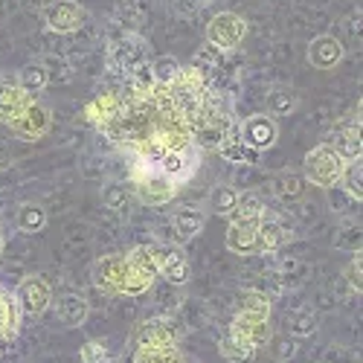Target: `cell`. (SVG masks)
<instances>
[{
  "label": "cell",
  "instance_id": "obj_1",
  "mask_svg": "<svg viewBox=\"0 0 363 363\" xmlns=\"http://www.w3.org/2000/svg\"><path fill=\"white\" fill-rule=\"evenodd\" d=\"M148 62V41L137 33H123L105 50V67L113 76H128L134 67Z\"/></svg>",
  "mask_w": 363,
  "mask_h": 363
},
{
  "label": "cell",
  "instance_id": "obj_2",
  "mask_svg": "<svg viewBox=\"0 0 363 363\" xmlns=\"http://www.w3.org/2000/svg\"><path fill=\"white\" fill-rule=\"evenodd\" d=\"M131 189H134V198L148 203V206H163L177 195L174 180L166 177L163 172H157L155 166H148V163H134Z\"/></svg>",
  "mask_w": 363,
  "mask_h": 363
},
{
  "label": "cell",
  "instance_id": "obj_3",
  "mask_svg": "<svg viewBox=\"0 0 363 363\" xmlns=\"http://www.w3.org/2000/svg\"><path fill=\"white\" fill-rule=\"evenodd\" d=\"M302 166H306V180L311 186L335 189L340 184V174L346 169V160L328 143H320V145H314L306 155V163H302Z\"/></svg>",
  "mask_w": 363,
  "mask_h": 363
},
{
  "label": "cell",
  "instance_id": "obj_4",
  "mask_svg": "<svg viewBox=\"0 0 363 363\" xmlns=\"http://www.w3.org/2000/svg\"><path fill=\"white\" fill-rule=\"evenodd\" d=\"M247 35V21L235 12H218L206 23V44L218 52H235Z\"/></svg>",
  "mask_w": 363,
  "mask_h": 363
},
{
  "label": "cell",
  "instance_id": "obj_5",
  "mask_svg": "<svg viewBox=\"0 0 363 363\" xmlns=\"http://www.w3.org/2000/svg\"><path fill=\"white\" fill-rule=\"evenodd\" d=\"M41 15H44V23L52 29V33H58V35L79 33V29L84 26V21H87L84 6L76 4V0H47Z\"/></svg>",
  "mask_w": 363,
  "mask_h": 363
},
{
  "label": "cell",
  "instance_id": "obj_6",
  "mask_svg": "<svg viewBox=\"0 0 363 363\" xmlns=\"http://www.w3.org/2000/svg\"><path fill=\"white\" fill-rule=\"evenodd\" d=\"M198 160H201V148L195 143H189L186 148H169L160 155V160L155 163L157 172H163L166 177H172L174 184H186V180L195 174L198 169Z\"/></svg>",
  "mask_w": 363,
  "mask_h": 363
},
{
  "label": "cell",
  "instance_id": "obj_7",
  "mask_svg": "<svg viewBox=\"0 0 363 363\" xmlns=\"http://www.w3.org/2000/svg\"><path fill=\"white\" fill-rule=\"evenodd\" d=\"M12 294L21 314H29V317H41L52 302V288L44 277H23Z\"/></svg>",
  "mask_w": 363,
  "mask_h": 363
},
{
  "label": "cell",
  "instance_id": "obj_8",
  "mask_svg": "<svg viewBox=\"0 0 363 363\" xmlns=\"http://www.w3.org/2000/svg\"><path fill=\"white\" fill-rule=\"evenodd\" d=\"M151 253H155V267L157 277L172 282V285H186L189 282V259L177 245H151Z\"/></svg>",
  "mask_w": 363,
  "mask_h": 363
},
{
  "label": "cell",
  "instance_id": "obj_9",
  "mask_svg": "<svg viewBox=\"0 0 363 363\" xmlns=\"http://www.w3.org/2000/svg\"><path fill=\"white\" fill-rule=\"evenodd\" d=\"M238 137H241V143L256 148V151H267L279 140V125L270 113H253V116L238 123Z\"/></svg>",
  "mask_w": 363,
  "mask_h": 363
},
{
  "label": "cell",
  "instance_id": "obj_10",
  "mask_svg": "<svg viewBox=\"0 0 363 363\" xmlns=\"http://www.w3.org/2000/svg\"><path fill=\"white\" fill-rule=\"evenodd\" d=\"M50 125H52L50 108H47V105H41L38 99L29 102V105H26V108L12 119V123H9V128H12L21 140H26V143H35V140L47 137Z\"/></svg>",
  "mask_w": 363,
  "mask_h": 363
},
{
  "label": "cell",
  "instance_id": "obj_11",
  "mask_svg": "<svg viewBox=\"0 0 363 363\" xmlns=\"http://www.w3.org/2000/svg\"><path fill=\"white\" fill-rule=\"evenodd\" d=\"M134 343H137V349H134V352H151V349L177 346V325H174L169 317L145 320V323L137 328Z\"/></svg>",
  "mask_w": 363,
  "mask_h": 363
},
{
  "label": "cell",
  "instance_id": "obj_12",
  "mask_svg": "<svg viewBox=\"0 0 363 363\" xmlns=\"http://www.w3.org/2000/svg\"><path fill=\"white\" fill-rule=\"evenodd\" d=\"M172 227H174V235L177 241H192L203 233L206 227V206L203 203H184V206H177L174 213H172Z\"/></svg>",
  "mask_w": 363,
  "mask_h": 363
},
{
  "label": "cell",
  "instance_id": "obj_13",
  "mask_svg": "<svg viewBox=\"0 0 363 363\" xmlns=\"http://www.w3.org/2000/svg\"><path fill=\"white\" fill-rule=\"evenodd\" d=\"M90 277H94V285L99 291L119 294V288H123V277H125V256L123 253H111V256L96 259L94 270H90Z\"/></svg>",
  "mask_w": 363,
  "mask_h": 363
},
{
  "label": "cell",
  "instance_id": "obj_14",
  "mask_svg": "<svg viewBox=\"0 0 363 363\" xmlns=\"http://www.w3.org/2000/svg\"><path fill=\"white\" fill-rule=\"evenodd\" d=\"M256 241H259V253H279L288 241H291V230L277 218V216H262L256 224Z\"/></svg>",
  "mask_w": 363,
  "mask_h": 363
},
{
  "label": "cell",
  "instance_id": "obj_15",
  "mask_svg": "<svg viewBox=\"0 0 363 363\" xmlns=\"http://www.w3.org/2000/svg\"><path fill=\"white\" fill-rule=\"evenodd\" d=\"M325 143L337 151L343 160H360L363 155V143H360V116H354L352 123L340 125L337 131H331L325 137Z\"/></svg>",
  "mask_w": 363,
  "mask_h": 363
},
{
  "label": "cell",
  "instance_id": "obj_16",
  "mask_svg": "<svg viewBox=\"0 0 363 363\" xmlns=\"http://www.w3.org/2000/svg\"><path fill=\"white\" fill-rule=\"evenodd\" d=\"M346 55V47L335 35H320L308 44V62L317 70H335Z\"/></svg>",
  "mask_w": 363,
  "mask_h": 363
},
{
  "label": "cell",
  "instance_id": "obj_17",
  "mask_svg": "<svg viewBox=\"0 0 363 363\" xmlns=\"http://www.w3.org/2000/svg\"><path fill=\"white\" fill-rule=\"evenodd\" d=\"M119 108H123V94H113V90H105L96 99H90L87 108H84V119L94 123L99 131L105 125H111L113 119L119 116Z\"/></svg>",
  "mask_w": 363,
  "mask_h": 363
},
{
  "label": "cell",
  "instance_id": "obj_18",
  "mask_svg": "<svg viewBox=\"0 0 363 363\" xmlns=\"http://www.w3.org/2000/svg\"><path fill=\"white\" fill-rule=\"evenodd\" d=\"M256 224H259V221H238V218H230V227H227V250L235 253V256H253V253H259Z\"/></svg>",
  "mask_w": 363,
  "mask_h": 363
},
{
  "label": "cell",
  "instance_id": "obj_19",
  "mask_svg": "<svg viewBox=\"0 0 363 363\" xmlns=\"http://www.w3.org/2000/svg\"><path fill=\"white\" fill-rule=\"evenodd\" d=\"M21 308L15 302V294H9L4 285H0V352H4L21 331Z\"/></svg>",
  "mask_w": 363,
  "mask_h": 363
},
{
  "label": "cell",
  "instance_id": "obj_20",
  "mask_svg": "<svg viewBox=\"0 0 363 363\" xmlns=\"http://www.w3.org/2000/svg\"><path fill=\"white\" fill-rule=\"evenodd\" d=\"M233 328L238 337H245L250 346H264L270 343V337H274V328H270V320H259V317H245V314H235L233 323L227 325Z\"/></svg>",
  "mask_w": 363,
  "mask_h": 363
},
{
  "label": "cell",
  "instance_id": "obj_21",
  "mask_svg": "<svg viewBox=\"0 0 363 363\" xmlns=\"http://www.w3.org/2000/svg\"><path fill=\"white\" fill-rule=\"evenodd\" d=\"M33 99H35V96H29L18 82L4 79V82H0V123H12V119H15L29 102H33Z\"/></svg>",
  "mask_w": 363,
  "mask_h": 363
},
{
  "label": "cell",
  "instance_id": "obj_22",
  "mask_svg": "<svg viewBox=\"0 0 363 363\" xmlns=\"http://www.w3.org/2000/svg\"><path fill=\"white\" fill-rule=\"evenodd\" d=\"M55 311H58V320H62L67 328H82L90 317V302L82 294H65L58 299Z\"/></svg>",
  "mask_w": 363,
  "mask_h": 363
},
{
  "label": "cell",
  "instance_id": "obj_23",
  "mask_svg": "<svg viewBox=\"0 0 363 363\" xmlns=\"http://www.w3.org/2000/svg\"><path fill=\"white\" fill-rule=\"evenodd\" d=\"M218 155H221L227 163H233V166H253V163H259L262 151L245 145V143H241V137H238V131H235V134H230V137L221 140Z\"/></svg>",
  "mask_w": 363,
  "mask_h": 363
},
{
  "label": "cell",
  "instance_id": "obj_24",
  "mask_svg": "<svg viewBox=\"0 0 363 363\" xmlns=\"http://www.w3.org/2000/svg\"><path fill=\"white\" fill-rule=\"evenodd\" d=\"M218 349H221L224 360H230V363H253L256 360V346H250L245 337H238L233 328H224Z\"/></svg>",
  "mask_w": 363,
  "mask_h": 363
},
{
  "label": "cell",
  "instance_id": "obj_25",
  "mask_svg": "<svg viewBox=\"0 0 363 363\" xmlns=\"http://www.w3.org/2000/svg\"><path fill=\"white\" fill-rule=\"evenodd\" d=\"M235 314H245V317H259V320H270V296L264 291H241L238 302H235Z\"/></svg>",
  "mask_w": 363,
  "mask_h": 363
},
{
  "label": "cell",
  "instance_id": "obj_26",
  "mask_svg": "<svg viewBox=\"0 0 363 363\" xmlns=\"http://www.w3.org/2000/svg\"><path fill=\"white\" fill-rule=\"evenodd\" d=\"M15 224L21 233L26 235H35L47 227V209L41 203H33V201H26L18 206V216H15Z\"/></svg>",
  "mask_w": 363,
  "mask_h": 363
},
{
  "label": "cell",
  "instance_id": "obj_27",
  "mask_svg": "<svg viewBox=\"0 0 363 363\" xmlns=\"http://www.w3.org/2000/svg\"><path fill=\"white\" fill-rule=\"evenodd\" d=\"M267 213L264 209V201L259 192H238V201H235V209L230 218H238V221H259L262 216Z\"/></svg>",
  "mask_w": 363,
  "mask_h": 363
},
{
  "label": "cell",
  "instance_id": "obj_28",
  "mask_svg": "<svg viewBox=\"0 0 363 363\" xmlns=\"http://www.w3.org/2000/svg\"><path fill=\"white\" fill-rule=\"evenodd\" d=\"M306 186H308L306 174H294V172H285L274 180V192L279 201H299L306 195Z\"/></svg>",
  "mask_w": 363,
  "mask_h": 363
},
{
  "label": "cell",
  "instance_id": "obj_29",
  "mask_svg": "<svg viewBox=\"0 0 363 363\" xmlns=\"http://www.w3.org/2000/svg\"><path fill=\"white\" fill-rule=\"evenodd\" d=\"M235 201H238V189L230 186V184H218L213 186V192H209V209H213L216 216H224L230 218L233 216V209H235Z\"/></svg>",
  "mask_w": 363,
  "mask_h": 363
},
{
  "label": "cell",
  "instance_id": "obj_30",
  "mask_svg": "<svg viewBox=\"0 0 363 363\" xmlns=\"http://www.w3.org/2000/svg\"><path fill=\"white\" fill-rule=\"evenodd\" d=\"M29 96H35V94H41V90L47 87V82H50V76H47V67L44 65H38V62H33V65H26V67H21L18 70V79H15Z\"/></svg>",
  "mask_w": 363,
  "mask_h": 363
},
{
  "label": "cell",
  "instance_id": "obj_31",
  "mask_svg": "<svg viewBox=\"0 0 363 363\" xmlns=\"http://www.w3.org/2000/svg\"><path fill=\"white\" fill-rule=\"evenodd\" d=\"M296 108H299V96L294 94L291 87L270 90V96H267V111H270V116H291Z\"/></svg>",
  "mask_w": 363,
  "mask_h": 363
},
{
  "label": "cell",
  "instance_id": "obj_32",
  "mask_svg": "<svg viewBox=\"0 0 363 363\" xmlns=\"http://www.w3.org/2000/svg\"><path fill=\"white\" fill-rule=\"evenodd\" d=\"M337 186H343V192L352 201H357V203L363 201V166H360V160H346V169L340 174Z\"/></svg>",
  "mask_w": 363,
  "mask_h": 363
},
{
  "label": "cell",
  "instance_id": "obj_33",
  "mask_svg": "<svg viewBox=\"0 0 363 363\" xmlns=\"http://www.w3.org/2000/svg\"><path fill=\"white\" fill-rule=\"evenodd\" d=\"M131 198H134L131 184H108V186L102 189V203H105L108 209H113V213H125L128 203H131Z\"/></svg>",
  "mask_w": 363,
  "mask_h": 363
},
{
  "label": "cell",
  "instance_id": "obj_34",
  "mask_svg": "<svg viewBox=\"0 0 363 363\" xmlns=\"http://www.w3.org/2000/svg\"><path fill=\"white\" fill-rule=\"evenodd\" d=\"M184 352L177 346H166V349H151V352H134V363H180Z\"/></svg>",
  "mask_w": 363,
  "mask_h": 363
},
{
  "label": "cell",
  "instance_id": "obj_35",
  "mask_svg": "<svg viewBox=\"0 0 363 363\" xmlns=\"http://www.w3.org/2000/svg\"><path fill=\"white\" fill-rule=\"evenodd\" d=\"M151 70H155L157 84H169L177 76L180 62H177V58H172V55H163V58H157V62H151Z\"/></svg>",
  "mask_w": 363,
  "mask_h": 363
},
{
  "label": "cell",
  "instance_id": "obj_36",
  "mask_svg": "<svg viewBox=\"0 0 363 363\" xmlns=\"http://www.w3.org/2000/svg\"><path fill=\"white\" fill-rule=\"evenodd\" d=\"M346 282H349V288L354 291V294H360L363 291V256H360V250L352 256V262L346 264Z\"/></svg>",
  "mask_w": 363,
  "mask_h": 363
},
{
  "label": "cell",
  "instance_id": "obj_37",
  "mask_svg": "<svg viewBox=\"0 0 363 363\" xmlns=\"http://www.w3.org/2000/svg\"><path fill=\"white\" fill-rule=\"evenodd\" d=\"M79 354H82V363H108V346L102 340H87Z\"/></svg>",
  "mask_w": 363,
  "mask_h": 363
},
{
  "label": "cell",
  "instance_id": "obj_38",
  "mask_svg": "<svg viewBox=\"0 0 363 363\" xmlns=\"http://www.w3.org/2000/svg\"><path fill=\"white\" fill-rule=\"evenodd\" d=\"M311 331H314V317L311 314H302L294 323V335H311Z\"/></svg>",
  "mask_w": 363,
  "mask_h": 363
},
{
  "label": "cell",
  "instance_id": "obj_39",
  "mask_svg": "<svg viewBox=\"0 0 363 363\" xmlns=\"http://www.w3.org/2000/svg\"><path fill=\"white\" fill-rule=\"evenodd\" d=\"M4 245H6V238H4V230H0V250H4Z\"/></svg>",
  "mask_w": 363,
  "mask_h": 363
},
{
  "label": "cell",
  "instance_id": "obj_40",
  "mask_svg": "<svg viewBox=\"0 0 363 363\" xmlns=\"http://www.w3.org/2000/svg\"><path fill=\"white\" fill-rule=\"evenodd\" d=\"M180 363H192V360H186V357H184V360H180Z\"/></svg>",
  "mask_w": 363,
  "mask_h": 363
}]
</instances>
